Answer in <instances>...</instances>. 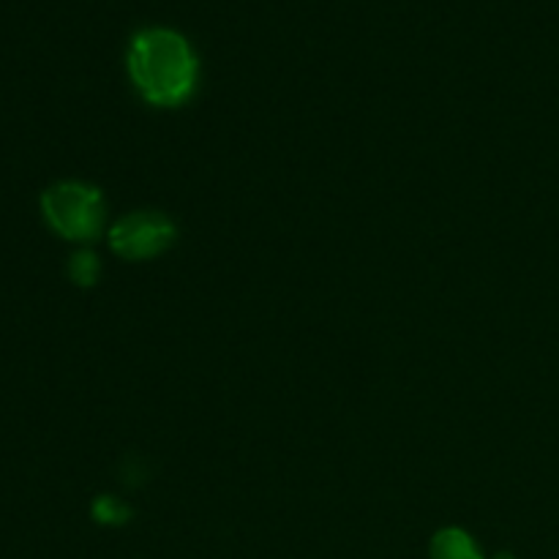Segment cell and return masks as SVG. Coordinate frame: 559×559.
<instances>
[{"label":"cell","mask_w":559,"mask_h":559,"mask_svg":"<svg viewBox=\"0 0 559 559\" xmlns=\"http://www.w3.org/2000/svg\"><path fill=\"white\" fill-rule=\"evenodd\" d=\"M129 71L142 98L156 107H178L197 85V58L189 41L169 27L140 31L129 49Z\"/></svg>","instance_id":"1"},{"label":"cell","mask_w":559,"mask_h":559,"mask_svg":"<svg viewBox=\"0 0 559 559\" xmlns=\"http://www.w3.org/2000/svg\"><path fill=\"white\" fill-rule=\"evenodd\" d=\"M41 211L49 227L69 240H93L104 227L102 191L76 180L44 191Z\"/></svg>","instance_id":"2"},{"label":"cell","mask_w":559,"mask_h":559,"mask_svg":"<svg viewBox=\"0 0 559 559\" xmlns=\"http://www.w3.org/2000/svg\"><path fill=\"white\" fill-rule=\"evenodd\" d=\"M175 227L162 213H131L109 229V246L123 260H151L173 246Z\"/></svg>","instance_id":"3"},{"label":"cell","mask_w":559,"mask_h":559,"mask_svg":"<svg viewBox=\"0 0 559 559\" xmlns=\"http://www.w3.org/2000/svg\"><path fill=\"white\" fill-rule=\"evenodd\" d=\"M431 559H484L478 546L464 530H440L431 540Z\"/></svg>","instance_id":"4"},{"label":"cell","mask_w":559,"mask_h":559,"mask_svg":"<svg viewBox=\"0 0 559 559\" xmlns=\"http://www.w3.org/2000/svg\"><path fill=\"white\" fill-rule=\"evenodd\" d=\"M69 273H71V278H74L76 284H82V287H87V284L96 282V276H98V260L91 254V251H80V254L71 257Z\"/></svg>","instance_id":"5"},{"label":"cell","mask_w":559,"mask_h":559,"mask_svg":"<svg viewBox=\"0 0 559 559\" xmlns=\"http://www.w3.org/2000/svg\"><path fill=\"white\" fill-rule=\"evenodd\" d=\"M497 559H513V557H511V555H500Z\"/></svg>","instance_id":"6"}]
</instances>
